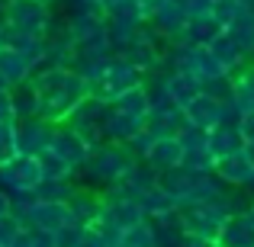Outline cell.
I'll list each match as a JSON object with an SVG mask.
<instances>
[{"instance_id":"obj_14","label":"cell","mask_w":254,"mask_h":247,"mask_svg":"<svg viewBox=\"0 0 254 247\" xmlns=\"http://www.w3.org/2000/svg\"><path fill=\"white\" fill-rule=\"evenodd\" d=\"M216 247H254V218H251V212L232 215L229 222H225Z\"/></svg>"},{"instance_id":"obj_18","label":"cell","mask_w":254,"mask_h":247,"mask_svg":"<svg viewBox=\"0 0 254 247\" xmlns=\"http://www.w3.org/2000/svg\"><path fill=\"white\" fill-rule=\"evenodd\" d=\"M138 205L145 209V218H168V215H177L180 205L174 202V196L168 190H164L161 183L155 186V190H148L142 199H138Z\"/></svg>"},{"instance_id":"obj_31","label":"cell","mask_w":254,"mask_h":247,"mask_svg":"<svg viewBox=\"0 0 254 247\" xmlns=\"http://www.w3.org/2000/svg\"><path fill=\"white\" fill-rule=\"evenodd\" d=\"M0 247H3V244H0Z\"/></svg>"},{"instance_id":"obj_28","label":"cell","mask_w":254,"mask_h":247,"mask_svg":"<svg viewBox=\"0 0 254 247\" xmlns=\"http://www.w3.org/2000/svg\"><path fill=\"white\" fill-rule=\"evenodd\" d=\"M110 247H132V244H126V241H116V244H110Z\"/></svg>"},{"instance_id":"obj_6","label":"cell","mask_w":254,"mask_h":247,"mask_svg":"<svg viewBox=\"0 0 254 247\" xmlns=\"http://www.w3.org/2000/svg\"><path fill=\"white\" fill-rule=\"evenodd\" d=\"M6 23H10V29L23 32V36L29 39H45L52 29V13L45 3H39V0H10V6H6Z\"/></svg>"},{"instance_id":"obj_26","label":"cell","mask_w":254,"mask_h":247,"mask_svg":"<svg viewBox=\"0 0 254 247\" xmlns=\"http://www.w3.org/2000/svg\"><path fill=\"white\" fill-rule=\"evenodd\" d=\"M180 247H216V244H212V241H203V238H193V235H187Z\"/></svg>"},{"instance_id":"obj_4","label":"cell","mask_w":254,"mask_h":247,"mask_svg":"<svg viewBox=\"0 0 254 247\" xmlns=\"http://www.w3.org/2000/svg\"><path fill=\"white\" fill-rule=\"evenodd\" d=\"M42 183H45V177H42V167H39V157L19 154L13 161L0 164V190L10 193L13 199L36 193Z\"/></svg>"},{"instance_id":"obj_12","label":"cell","mask_w":254,"mask_h":247,"mask_svg":"<svg viewBox=\"0 0 254 247\" xmlns=\"http://www.w3.org/2000/svg\"><path fill=\"white\" fill-rule=\"evenodd\" d=\"M216 177L222 180L225 186H232V190H245V186L251 190V183H254V164L248 161L245 148L235 151V154H229V157H222V161L216 164Z\"/></svg>"},{"instance_id":"obj_25","label":"cell","mask_w":254,"mask_h":247,"mask_svg":"<svg viewBox=\"0 0 254 247\" xmlns=\"http://www.w3.org/2000/svg\"><path fill=\"white\" fill-rule=\"evenodd\" d=\"M29 235H32L29 247H58V238L55 235H42V231H29Z\"/></svg>"},{"instance_id":"obj_29","label":"cell","mask_w":254,"mask_h":247,"mask_svg":"<svg viewBox=\"0 0 254 247\" xmlns=\"http://www.w3.org/2000/svg\"><path fill=\"white\" fill-rule=\"evenodd\" d=\"M39 3H49V0H39Z\"/></svg>"},{"instance_id":"obj_16","label":"cell","mask_w":254,"mask_h":247,"mask_svg":"<svg viewBox=\"0 0 254 247\" xmlns=\"http://www.w3.org/2000/svg\"><path fill=\"white\" fill-rule=\"evenodd\" d=\"M206 145H209V151L216 154V161H222V157H229V154H235V151L245 148V138H242V132H238V122L235 125L222 122L219 129L209 132Z\"/></svg>"},{"instance_id":"obj_3","label":"cell","mask_w":254,"mask_h":247,"mask_svg":"<svg viewBox=\"0 0 254 247\" xmlns=\"http://www.w3.org/2000/svg\"><path fill=\"white\" fill-rule=\"evenodd\" d=\"M142 84H145L142 71H138L135 64H129L126 58L116 55L110 61V68H106V74L90 87V97L100 99V103H106V106H113L116 99H123L129 90H135V87H142Z\"/></svg>"},{"instance_id":"obj_2","label":"cell","mask_w":254,"mask_h":247,"mask_svg":"<svg viewBox=\"0 0 254 247\" xmlns=\"http://www.w3.org/2000/svg\"><path fill=\"white\" fill-rule=\"evenodd\" d=\"M132 164H135V157L129 154V148L106 142V145H100V148L87 157L84 167H77V173H81L90 186H106V190H113V186L126 177V170H129Z\"/></svg>"},{"instance_id":"obj_11","label":"cell","mask_w":254,"mask_h":247,"mask_svg":"<svg viewBox=\"0 0 254 247\" xmlns=\"http://www.w3.org/2000/svg\"><path fill=\"white\" fill-rule=\"evenodd\" d=\"M52 132H55V125L45 122V119H23V122H16L19 154L39 157L42 151H49V145H52Z\"/></svg>"},{"instance_id":"obj_15","label":"cell","mask_w":254,"mask_h":247,"mask_svg":"<svg viewBox=\"0 0 254 247\" xmlns=\"http://www.w3.org/2000/svg\"><path fill=\"white\" fill-rule=\"evenodd\" d=\"M206 49H209L212 55H216V61L222 64V68L229 71L232 77H235L238 71H242V64L248 61V55L242 51V45H238L235 39L229 36V32H222V36H216V39H212L209 45H206Z\"/></svg>"},{"instance_id":"obj_30","label":"cell","mask_w":254,"mask_h":247,"mask_svg":"<svg viewBox=\"0 0 254 247\" xmlns=\"http://www.w3.org/2000/svg\"><path fill=\"white\" fill-rule=\"evenodd\" d=\"M251 209H254V205H251Z\"/></svg>"},{"instance_id":"obj_23","label":"cell","mask_w":254,"mask_h":247,"mask_svg":"<svg viewBox=\"0 0 254 247\" xmlns=\"http://www.w3.org/2000/svg\"><path fill=\"white\" fill-rule=\"evenodd\" d=\"M123 241L126 244H132V247H158V235H155V225L145 218L142 225H135V228H129L123 235Z\"/></svg>"},{"instance_id":"obj_24","label":"cell","mask_w":254,"mask_h":247,"mask_svg":"<svg viewBox=\"0 0 254 247\" xmlns=\"http://www.w3.org/2000/svg\"><path fill=\"white\" fill-rule=\"evenodd\" d=\"M238 132H242L245 145L254 142V112H245V116H238Z\"/></svg>"},{"instance_id":"obj_22","label":"cell","mask_w":254,"mask_h":247,"mask_svg":"<svg viewBox=\"0 0 254 247\" xmlns=\"http://www.w3.org/2000/svg\"><path fill=\"white\" fill-rule=\"evenodd\" d=\"M19 157V135L16 122H0V164Z\"/></svg>"},{"instance_id":"obj_21","label":"cell","mask_w":254,"mask_h":247,"mask_svg":"<svg viewBox=\"0 0 254 247\" xmlns=\"http://www.w3.org/2000/svg\"><path fill=\"white\" fill-rule=\"evenodd\" d=\"M39 167H42V177L52 180V183H71V177L77 173L74 167L68 161H62L55 151H42V154H39Z\"/></svg>"},{"instance_id":"obj_8","label":"cell","mask_w":254,"mask_h":247,"mask_svg":"<svg viewBox=\"0 0 254 247\" xmlns=\"http://www.w3.org/2000/svg\"><path fill=\"white\" fill-rule=\"evenodd\" d=\"M229 112H232V106L225 103V99L212 97V93H206V90L184 106L187 125H193V129H199V132H212L222 122H229Z\"/></svg>"},{"instance_id":"obj_7","label":"cell","mask_w":254,"mask_h":247,"mask_svg":"<svg viewBox=\"0 0 254 247\" xmlns=\"http://www.w3.org/2000/svg\"><path fill=\"white\" fill-rule=\"evenodd\" d=\"M180 222H184V231L193 238H203V241H219V235H222L225 222H229V215H225V209L219 202H206V205H193V209H184L180 212Z\"/></svg>"},{"instance_id":"obj_10","label":"cell","mask_w":254,"mask_h":247,"mask_svg":"<svg viewBox=\"0 0 254 247\" xmlns=\"http://www.w3.org/2000/svg\"><path fill=\"white\" fill-rule=\"evenodd\" d=\"M145 132V119H138V116H129V112H123V109H116V106H110L106 109V116H103V138L110 145H129L135 135H142Z\"/></svg>"},{"instance_id":"obj_17","label":"cell","mask_w":254,"mask_h":247,"mask_svg":"<svg viewBox=\"0 0 254 247\" xmlns=\"http://www.w3.org/2000/svg\"><path fill=\"white\" fill-rule=\"evenodd\" d=\"M232 109L238 116L254 112V64H248L245 71L232 77Z\"/></svg>"},{"instance_id":"obj_9","label":"cell","mask_w":254,"mask_h":247,"mask_svg":"<svg viewBox=\"0 0 254 247\" xmlns=\"http://www.w3.org/2000/svg\"><path fill=\"white\" fill-rule=\"evenodd\" d=\"M49 151H55L62 161H68L71 167H84L87 164V157L93 154V148L84 142L81 135H77L74 129H71L68 122L64 125H55V132H52V145H49Z\"/></svg>"},{"instance_id":"obj_5","label":"cell","mask_w":254,"mask_h":247,"mask_svg":"<svg viewBox=\"0 0 254 247\" xmlns=\"http://www.w3.org/2000/svg\"><path fill=\"white\" fill-rule=\"evenodd\" d=\"M100 225H106L110 231L116 235H126L129 228L145 222V209L138 205V199H129L116 190H106L103 193V205H100Z\"/></svg>"},{"instance_id":"obj_13","label":"cell","mask_w":254,"mask_h":247,"mask_svg":"<svg viewBox=\"0 0 254 247\" xmlns=\"http://www.w3.org/2000/svg\"><path fill=\"white\" fill-rule=\"evenodd\" d=\"M145 164L155 167L158 173L177 170V167L184 164V145H180V138H155V145H151Z\"/></svg>"},{"instance_id":"obj_19","label":"cell","mask_w":254,"mask_h":247,"mask_svg":"<svg viewBox=\"0 0 254 247\" xmlns=\"http://www.w3.org/2000/svg\"><path fill=\"white\" fill-rule=\"evenodd\" d=\"M13 97V109H16V122H23V119H39V90L36 84H19L10 90Z\"/></svg>"},{"instance_id":"obj_27","label":"cell","mask_w":254,"mask_h":247,"mask_svg":"<svg viewBox=\"0 0 254 247\" xmlns=\"http://www.w3.org/2000/svg\"><path fill=\"white\" fill-rule=\"evenodd\" d=\"M245 154H248V161L254 164V142H248V145H245Z\"/></svg>"},{"instance_id":"obj_20","label":"cell","mask_w":254,"mask_h":247,"mask_svg":"<svg viewBox=\"0 0 254 247\" xmlns=\"http://www.w3.org/2000/svg\"><path fill=\"white\" fill-rule=\"evenodd\" d=\"M116 109H123V112H129V116H138V119H145L148 122V116H151V93H148V87H135V90H129L123 99H116Z\"/></svg>"},{"instance_id":"obj_1","label":"cell","mask_w":254,"mask_h":247,"mask_svg":"<svg viewBox=\"0 0 254 247\" xmlns=\"http://www.w3.org/2000/svg\"><path fill=\"white\" fill-rule=\"evenodd\" d=\"M32 84L39 90V119L52 125H64L77 106L90 99V84L71 68H42Z\"/></svg>"}]
</instances>
